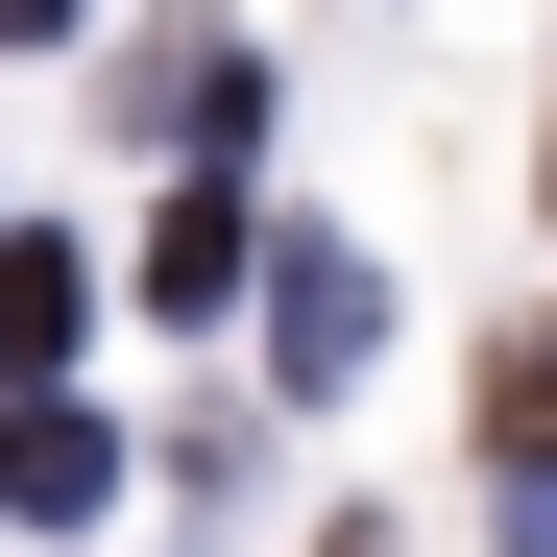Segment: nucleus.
<instances>
[{"mask_svg":"<svg viewBox=\"0 0 557 557\" xmlns=\"http://www.w3.org/2000/svg\"><path fill=\"white\" fill-rule=\"evenodd\" d=\"M98 485H122V436H98V412H73V388H0V509H49V533H73Z\"/></svg>","mask_w":557,"mask_h":557,"instance_id":"f257e3e1","label":"nucleus"},{"mask_svg":"<svg viewBox=\"0 0 557 557\" xmlns=\"http://www.w3.org/2000/svg\"><path fill=\"white\" fill-rule=\"evenodd\" d=\"M363 315H388V292H363V243H292V267H267V363H292V388H339Z\"/></svg>","mask_w":557,"mask_h":557,"instance_id":"f03ea898","label":"nucleus"},{"mask_svg":"<svg viewBox=\"0 0 557 557\" xmlns=\"http://www.w3.org/2000/svg\"><path fill=\"white\" fill-rule=\"evenodd\" d=\"M219 292H243V195H170L146 219V315H219Z\"/></svg>","mask_w":557,"mask_h":557,"instance_id":"7ed1b4c3","label":"nucleus"},{"mask_svg":"<svg viewBox=\"0 0 557 557\" xmlns=\"http://www.w3.org/2000/svg\"><path fill=\"white\" fill-rule=\"evenodd\" d=\"M73 363V243H0V388H49Z\"/></svg>","mask_w":557,"mask_h":557,"instance_id":"20e7f679","label":"nucleus"},{"mask_svg":"<svg viewBox=\"0 0 557 557\" xmlns=\"http://www.w3.org/2000/svg\"><path fill=\"white\" fill-rule=\"evenodd\" d=\"M485 436H509V460H533V485H557V315H533V339L485 363Z\"/></svg>","mask_w":557,"mask_h":557,"instance_id":"39448f33","label":"nucleus"},{"mask_svg":"<svg viewBox=\"0 0 557 557\" xmlns=\"http://www.w3.org/2000/svg\"><path fill=\"white\" fill-rule=\"evenodd\" d=\"M49 25H73V0H0V49H49Z\"/></svg>","mask_w":557,"mask_h":557,"instance_id":"423d86ee","label":"nucleus"}]
</instances>
